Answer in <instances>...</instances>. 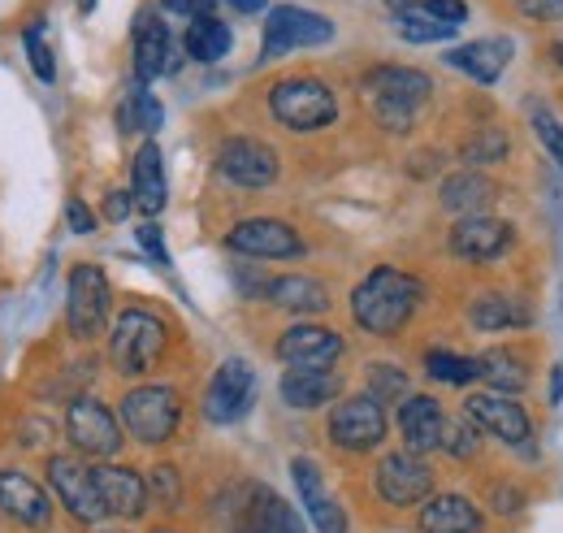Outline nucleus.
<instances>
[{
    "label": "nucleus",
    "mask_w": 563,
    "mask_h": 533,
    "mask_svg": "<svg viewBox=\"0 0 563 533\" xmlns=\"http://www.w3.org/2000/svg\"><path fill=\"white\" fill-rule=\"evenodd\" d=\"M421 295H424V286L412 273L390 269V265L373 269V273L352 291L355 326L364 334H373V338H390V334H399L412 322Z\"/></svg>",
    "instance_id": "1"
},
{
    "label": "nucleus",
    "mask_w": 563,
    "mask_h": 533,
    "mask_svg": "<svg viewBox=\"0 0 563 533\" xmlns=\"http://www.w3.org/2000/svg\"><path fill=\"white\" fill-rule=\"evenodd\" d=\"M269 113L286 131H325L339 118V100L321 78H282L269 91Z\"/></svg>",
    "instance_id": "2"
},
{
    "label": "nucleus",
    "mask_w": 563,
    "mask_h": 533,
    "mask_svg": "<svg viewBox=\"0 0 563 533\" xmlns=\"http://www.w3.org/2000/svg\"><path fill=\"white\" fill-rule=\"evenodd\" d=\"M165 351V322L147 308H122L109 330V360L122 378L147 373Z\"/></svg>",
    "instance_id": "3"
},
{
    "label": "nucleus",
    "mask_w": 563,
    "mask_h": 533,
    "mask_svg": "<svg viewBox=\"0 0 563 533\" xmlns=\"http://www.w3.org/2000/svg\"><path fill=\"white\" fill-rule=\"evenodd\" d=\"M183 421V403L174 387H135L126 400H122V425L131 429V438L143 447H161L174 438Z\"/></svg>",
    "instance_id": "4"
},
{
    "label": "nucleus",
    "mask_w": 563,
    "mask_h": 533,
    "mask_svg": "<svg viewBox=\"0 0 563 533\" xmlns=\"http://www.w3.org/2000/svg\"><path fill=\"white\" fill-rule=\"evenodd\" d=\"M217 174H221L230 187H239V192H265V187L278 183L282 165H278V152H274L269 143L239 134V139H225V143H221V152H217Z\"/></svg>",
    "instance_id": "5"
},
{
    "label": "nucleus",
    "mask_w": 563,
    "mask_h": 533,
    "mask_svg": "<svg viewBox=\"0 0 563 533\" xmlns=\"http://www.w3.org/2000/svg\"><path fill=\"white\" fill-rule=\"evenodd\" d=\"M225 248L243 261H299L303 239L278 217H247L225 235Z\"/></svg>",
    "instance_id": "6"
},
{
    "label": "nucleus",
    "mask_w": 563,
    "mask_h": 533,
    "mask_svg": "<svg viewBox=\"0 0 563 533\" xmlns=\"http://www.w3.org/2000/svg\"><path fill=\"white\" fill-rule=\"evenodd\" d=\"M109 278L100 265L70 269V295H66V317L74 338H96L109 326Z\"/></svg>",
    "instance_id": "7"
},
{
    "label": "nucleus",
    "mask_w": 563,
    "mask_h": 533,
    "mask_svg": "<svg viewBox=\"0 0 563 533\" xmlns=\"http://www.w3.org/2000/svg\"><path fill=\"white\" fill-rule=\"evenodd\" d=\"M386 407L373 400V395H352L330 412V443L343 447V452H373L382 447L386 438Z\"/></svg>",
    "instance_id": "8"
},
{
    "label": "nucleus",
    "mask_w": 563,
    "mask_h": 533,
    "mask_svg": "<svg viewBox=\"0 0 563 533\" xmlns=\"http://www.w3.org/2000/svg\"><path fill=\"white\" fill-rule=\"evenodd\" d=\"M325 40H334V22L312 13V9L278 4L265 18V57H282V53H295V48H317Z\"/></svg>",
    "instance_id": "9"
},
{
    "label": "nucleus",
    "mask_w": 563,
    "mask_h": 533,
    "mask_svg": "<svg viewBox=\"0 0 563 533\" xmlns=\"http://www.w3.org/2000/svg\"><path fill=\"white\" fill-rule=\"evenodd\" d=\"M464 416L482 434H494L507 447H529L533 443V421H529L525 403L516 400V395H498V391H490V395H468L464 400Z\"/></svg>",
    "instance_id": "10"
},
{
    "label": "nucleus",
    "mask_w": 563,
    "mask_h": 533,
    "mask_svg": "<svg viewBox=\"0 0 563 533\" xmlns=\"http://www.w3.org/2000/svg\"><path fill=\"white\" fill-rule=\"evenodd\" d=\"M256 403V373L247 360H225L212 373L209 391H205V416L212 425H234L252 412Z\"/></svg>",
    "instance_id": "11"
},
{
    "label": "nucleus",
    "mask_w": 563,
    "mask_h": 533,
    "mask_svg": "<svg viewBox=\"0 0 563 533\" xmlns=\"http://www.w3.org/2000/svg\"><path fill=\"white\" fill-rule=\"evenodd\" d=\"M48 481H53V494L66 503V512L74 521L96 525V521L109 516V508L100 499V486H96V468L78 465L70 456H53L48 460Z\"/></svg>",
    "instance_id": "12"
},
{
    "label": "nucleus",
    "mask_w": 563,
    "mask_h": 533,
    "mask_svg": "<svg viewBox=\"0 0 563 533\" xmlns=\"http://www.w3.org/2000/svg\"><path fill=\"white\" fill-rule=\"evenodd\" d=\"M373 486L390 508H417L433 494V472L412 452H390V456H382Z\"/></svg>",
    "instance_id": "13"
},
{
    "label": "nucleus",
    "mask_w": 563,
    "mask_h": 533,
    "mask_svg": "<svg viewBox=\"0 0 563 533\" xmlns=\"http://www.w3.org/2000/svg\"><path fill=\"white\" fill-rule=\"evenodd\" d=\"M66 438H70L82 456H118V447H122L118 416L100 400H91V395L70 403V412H66Z\"/></svg>",
    "instance_id": "14"
},
{
    "label": "nucleus",
    "mask_w": 563,
    "mask_h": 533,
    "mask_svg": "<svg viewBox=\"0 0 563 533\" xmlns=\"http://www.w3.org/2000/svg\"><path fill=\"white\" fill-rule=\"evenodd\" d=\"M511 221L490 217V213H473V217H460L451 226V252L460 261H473V265H490L498 261L507 248H511Z\"/></svg>",
    "instance_id": "15"
},
{
    "label": "nucleus",
    "mask_w": 563,
    "mask_h": 533,
    "mask_svg": "<svg viewBox=\"0 0 563 533\" xmlns=\"http://www.w3.org/2000/svg\"><path fill=\"white\" fill-rule=\"evenodd\" d=\"M274 351L286 369H334V360L343 356V338L325 326H290Z\"/></svg>",
    "instance_id": "16"
},
{
    "label": "nucleus",
    "mask_w": 563,
    "mask_h": 533,
    "mask_svg": "<svg viewBox=\"0 0 563 533\" xmlns=\"http://www.w3.org/2000/svg\"><path fill=\"white\" fill-rule=\"evenodd\" d=\"M174 66H178V48H174V35H169L165 18L143 9L135 18V78L152 83V78H161L165 69Z\"/></svg>",
    "instance_id": "17"
},
{
    "label": "nucleus",
    "mask_w": 563,
    "mask_h": 533,
    "mask_svg": "<svg viewBox=\"0 0 563 533\" xmlns=\"http://www.w3.org/2000/svg\"><path fill=\"white\" fill-rule=\"evenodd\" d=\"M399 434L412 456H429L446 438V412L433 395H408L399 403Z\"/></svg>",
    "instance_id": "18"
},
{
    "label": "nucleus",
    "mask_w": 563,
    "mask_h": 533,
    "mask_svg": "<svg viewBox=\"0 0 563 533\" xmlns=\"http://www.w3.org/2000/svg\"><path fill=\"white\" fill-rule=\"evenodd\" d=\"M290 477H295V490H299V503L303 512L312 516L317 533H347V516L339 508V499L325 490V477L312 460H290Z\"/></svg>",
    "instance_id": "19"
},
{
    "label": "nucleus",
    "mask_w": 563,
    "mask_h": 533,
    "mask_svg": "<svg viewBox=\"0 0 563 533\" xmlns=\"http://www.w3.org/2000/svg\"><path fill=\"white\" fill-rule=\"evenodd\" d=\"M417 530L421 533H486V512L468 499V494H429L421 503V516H417Z\"/></svg>",
    "instance_id": "20"
},
{
    "label": "nucleus",
    "mask_w": 563,
    "mask_h": 533,
    "mask_svg": "<svg viewBox=\"0 0 563 533\" xmlns=\"http://www.w3.org/2000/svg\"><path fill=\"white\" fill-rule=\"evenodd\" d=\"M96 486H100V499L109 508V516H122V521H140L147 512V481H143L135 468H118V465H96Z\"/></svg>",
    "instance_id": "21"
},
{
    "label": "nucleus",
    "mask_w": 563,
    "mask_h": 533,
    "mask_svg": "<svg viewBox=\"0 0 563 533\" xmlns=\"http://www.w3.org/2000/svg\"><path fill=\"white\" fill-rule=\"evenodd\" d=\"M0 512L13 516L18 525L48 530V521H53V499H48L26 472H0Z\"/></svg>",
    "instance_id": "22"
},
{
    "label": "nucleus",
    "mask_w": 563,
    "mask_h": 533,
    "mask_svg": "<svg viewBox=\"0 0 563 533\" xmlns=\"http://www.w3.org/2000/svg\"><path fill=\"white\" fill-rule=\"evenodd\" d=\"M239 533H303V525L282 494H274L269 486H252L239 512Z\"/></svg>",
    "instance_id": "23"
},
{
    "label": "nucleus",
    "mask_w": 563,
    "mask_h": 533,
    "mask_svg": "<svg viewBox=\"0 0 563 533\" xmlns=\"http://www.w3.org/2000/svg\"><path fill=\"white\" fill-rule=\"evenodd\" d=\"M131 200L143 217H156L169 192H165V156L156 148V139H147L140 152H135V165H131Z\"/></svg>",
    "instance_id": "24"
},
{
    "label": "nucleus",
    "mask_w": 563,
    "mask_h": 533,
    "mask_svg": "<svg viewBox=\"0 0 563 533\" xmlns=\"http://www.w3.org/2000/svg\"><path fill=\"white\" fill-rule=\"evenodd\" d=\"M286 407H299V412H312V407H325L343 391L339 373L334 369H286L278 382Z\"/></svg>",
    "instance_id": "25"
},
{
    "label": "nucleus",
    "mask_w": 563,
    "mask_h": 533,
    "mask_svg": "<svg viewBox=\"0 0 563 533\" xmlns=\"http://www.w3.org/2000/svg\"><path fill=\"white\" fill-rule=\"evenodd\" d=\"M364 96H390V100H404V105L421 109L433 96V83L417 66H377L364 74Z\"/></svg>",
    "instance_id": "26"
},
{
    "label": "nucleus",
    "mask_w": 563,
    "mask_h": 533,
    "mask_svg": "<svg viewBox=\"0 0 563 533\" xmlns=\"http://www.w3.org/2000/svg\"><path fill=\"white\" fill-rule=\"evenodd\" d=\"M446 62L455 69H464L473 83L482 87H494L498 74L511 66V44L507 40H473V44H460L446 53Z\"/></svg>",
    "instance_id": "27"
},
{
    "label": "nucleus",
    "mask_w": 563,
    "mask_h": 533,
    "mask_svg": "<svg viewBox=\"0 0 563 533\" xmlns=\"http://www.w3.org/2000/svg\"><path fill=\"white\" fill-rule=\"evenodd\" d=\"M438 200H442L446 213H455V217H473V213H486L498 200V187H494L486 174H477V170H460V174L442 178Z\"/></svg>",
    "instance_id": "28"
},
{
    "label": "nucleus",
    "mask_w": 563,
    "mask_h": 533,
    "mask_svg": "<svg viewBox=\"0 0 563 533\" xmlns=\"http://www.w3.org/2000/svg\"><path fill=\"white\" fill-rule=\"evenodd\" d=\"M265 300L278 304L282 313H325V308H330V291H325V282H317V278H308V273L274 278Z\"/></svg>",
    "instance_id": "29"
},
{
    "label": "nucleus",
    "mask_w": 563,
    "mask_h": 533,
    "mask_svg": "<svg viewBox=\"0 0 563 533\" xmlns=\"http://www.w3.org/2000/svg\"><path fill=\"white\" fill-rule=\"evenodd\" d=\"M187 57L191 62H205V66H212V62H221L225 53H230V44H234V35H230V26L221 22V18H212V13H205V18H196L191 26H187Z\"/></svg>",
    "instance_id": "30"
},
{
    "label": "nucleus",
    "mask_w": 563,
    "mask_h": 533,
    "mask_svg": "<svg viewBox=\"0 0 563 533\" xmlns=\"http://www.w3.org/2000/svg\"><path fill=\"white\" fill-rule=\"evenodd\" d=\"M468 322L477 330H520L529 322V313L511 300V295H498V291H486L468 304Z\"/></svg>",
    "instance_id": "31"
},
{
    "label": "nucleus",
    "mask_w": 563,
    "mask_h": 533,
    "mask_svg": "<svg viewBox=\"0 0 563 533\" xmlns=\"http://www.w3.org/2000/svg\"><path fill=\"white\" fill-rule=\"evenodd\" d=\"M477 378L486 387H494L498 395H520L529 387V369L511 351H486V356H477Z\"/></svg>",
    "instance_id": "32"
},
{
    "label": "nucleus",
    "mask_w": 563,
    "mask_h": 533,
    "mask_svg": "<svg viewBox=\"0 0 563 533\" xmlns=\"http://www.w3.org/2000/svg\"><path fill=\"white\" fill-rule=\"evenodd\" d=\"M395 9V18H424V22H442V26H460L468 18L464 0H386Z\"/></svg>",
    "instance_id": "33"
},
{
    "label": "nucleus",
    "mask_w": 563,
    "mask_h": 533,
    "mask_svg": "<svg viewBox=\"0 0 563 533\" xmlns=\"http://www.w3.org/2000/svg\"><path fill=\"white\" fill-rule=\"evenodd\" d=\"M424 373L433 382H446V387H468V382H477V360L473 356H455V351H429L424 356Z\"/></svg>",
    "instance_id": "34"
},
{
    "label": "nucleus",
    "mask_w": 563,
    "mask_h": 533,
    "mask_svg": "<svg viewBox=\"0 0 563 533\" xmlns=\"http://www.w3.org/2000/svg\"><path fill=\"white\" fill-rule=\"evenodd\" d=\"M507 152H511V139H507V131H498V127H482V131H473L464 139V161L468 165H494Z\"/></svg>",
    "instance_id": "35"
},
{
    "label": "nucleus",
    "mask_w": 563,
    "mask_h": 533,
    "mask_svg": "<svg viewBox=\"0 0 563 533\" xmlns=\"http://www.w3.org/2000/svg\"><path fill=\"white\" fill-rule=\"evenodd\" d=\"M373 105V118L377 127L390 134H408L417 127V105H404V100H390V96H368Z\"/></svg>",
    "instance_id": "36"
},
{
    "label": "nucleus",
    "mask_w": 563,
    "mask_h": 533,
    "mask_svg": "<svg viewBox=\"0 0 563 533\" xmlns=\"http://www.w3.org/2000/svg\"><path fill=\"white\" fill-rule=\"evenodd\" d=\"M22 44H26V62L35 69V78H40V83H53V78H57V62H53V48H48L44 26H40V22L26 26V31H22Z\"/></svg>",
    "instance_id": "37"
},
{
    "label": "nucleus",
    "mask_w": 563,
    "mask_h": 533,
    "mask_svg": "<svg viewBox=\"0 0 563 533\" xmlns=\"http://www.w3.org/2000/svg\"><path fill=\"white\" fill-rule=\"evenodd\" d=\"M477 447H482V429H477L468 416L446 421V438H442V452H446V456L468 460V456H477Z\"/></svg>",
    "instance_id": "38"
},
{
    "label": "nucleus",
    "mask_w": 563,
    "mask_h": 533,
    "mask_svg": "<svg viewBox=\"0 0 563 533\" xmlns=\"http://www.w3.org/2000/svg\"><path fill=\"white\" fill-rule=\"evenodd\" d=\"M368 395L382 400H408V373L404 369H390V365H373L368 369Z\"/></svg>",
    "instance_id": "39"
},
{
    "label": "nucleus",
    "mask_w": 563,
    "mask_h": 533,
    "mask_svg": "<svg viewBox=\"0 0 563 533\" xmlns=\"http://www.w3.org/2000/svg\"><path fill=\"white\" fill-rule=\"evenodd\" d=\"M147 494H152L156 503H165V508H178V499H183V477H178V468L174 465L152 468V477H147Z\"/></svg>",
    "instance_id": "40"
},
{
    "label": "nucleus",
    "mask_w": 563,
    "mask_h": 533,
    "mask_svg": "<svg viewBox=\"0 0 563 533\" xmlns=\"http://www.w3.org/2000/svg\"><path fill=\"white\" fill-rule=\"evenodd\" d=\"M395 31L412 44H438V40H451L455 26H442V22H424V18H395Z\"/></svg>",
    "instance_id": "41"
},
{
    "label": "nucleus",
    "mask_w": 563,
    "mask_h": 533,
    "mask_svg": "<svg viewBox=\"0 0 563 533\" xmlns=\"http://www.w3.org/2000/svg\"><path fill=\"white\" fill-rule=\"evenodd\" d=\"M533 134L542 139V152L563 170V127L551 113H533Z\"/></svg>",
    "instance_id": "42"
},
{
    "label": "nucleus",
    "mask_w": 563,
    "mask_h": 533,
    "mask_svg": "<svg viewBox=\"0 0 563 533\" xmlns=\"http://www.w3.org/2000/svg\"><path fill=\"white\" fill-rule=\"evenodd\" d=\"M516 9L529 22H560L563 18V0H516Z\"/></svg>",
    "instance_id": "43"
},
{
    "label": "nucleus",
    "mask_w": 563,
    "mask_h": 533,
    "mask_svg": "<svg viewBox=\"0 0 563 533\" xmlns=\"http://www.w3.org/2000/svg\"><path fill=\"white\" fill-rule=\"evenodd\" d=\"M140 248L152 257V261H161V265H169V248H165V239H161V230L156 226H140Z\"/></svg>",
    "instance_id": "44"
},
{
    "label": "nucleus",
    "mask_w": 563,
    "mask_h": 533,
    "mask_svg": "<svg viewBox=\"0 0 563 533\" xmlns=\"http://www.w3.org/2000/svg\"><path fill=\"white\" fill-rule=\"evenodd\" d=\"M66 217H70V230L74 235H91L96 230V213L87 208L82 200H70L66 204Z\"/></svg>",
    "instance_id": "45"
},
{
    "label": "nucleus",
    "mask_w": 563,
    "mask_h": 533,
    "mask_svg": "<svg viewBox=\"0 0 563 533\" xmlns=\"http://www.w3.org/2000/svg\"><path fill=\"white\" fill-rule=\"evenodd\" d=\"M161 4H165L169 13H183V18H191V22H196V18H205V13L212 9V0H161Z\"/></svg>",
    "instance_id": "46"
},
{
    "label": "nucleus",
    "mask_w": 563,
    "mask_h": 533,
    "mask_svg": "<svg viewBox=\"0 0 563 533\" xmlns=\"http://www.w3.org/2000/svg\"><path fill=\"white\" fill-rule=\"evenodd\" d=\"M131 196H126V192H109V200H104V217H109V221H122V217H126V213H131Z\"/></svg>",
    "instance_id": "47"
},
{
    "label": "nucleus",
    "mask_w": 563,
    "mask_h": 533,
    "mask_svg": "<svg viewBox=\"0 0 563 533\" xmlns=\"http://www.w3.org/2000/svg\"><path fill=\"white\" fill-rule=\"evenodd\" d=\"M494 512H520V490L516 486H498V499H494Z\"/></svg>",
    "instance_id": "48"
},
{
    "label": "nucleus",
    "mask_w": 563,
    "mask_h": 533,
    "mask_svg": "<svg viewBox=\"0 0 563 533\" xmlns=\"http://www.w3.org/2000/svg\"><path fill=\"white\" fill-rule=\"evenodd\" d=\"M547 387H551V395H547V400L563 403V369H551V382H547Z\"/></svg>",
    "instance_id": "49"
},
{
    "label": "nucleus",
    "mask_w": 563,
    "mask_h": 533,
    "mask_svg": "<svg viewBox=\"0 0 563 533\" xmlns=\"http://www.w3.org/2000/svg\"><path fill=\"white\" fill-rule=\"evenodd\" d=\"M225 4H230V9H239V13H261L269 0H225Z\"/></svg>",
    "instance_id": "50"
},
{
    "label": "nucleus",
    "mask_w": 563,
    "mask_h": 533,
    "mask_svg": "<svg viewBox=\"0 0 563 533\" xmlns=\"http://www.w3.org/2000/svg\"><path fill=\"white\" fill-rule=\"evenodd\" d=\"M551 57H555V66L563 69V40H560V44H555V48H551Z\"/></svg>",
    "instance_id": "51"
},
{
    "label": "nucleus",
    "mask_w": 563,
    "mask_h": 533,
    "mask_svg": "<svg viewBox=\"0 0 563 533\" xmlns=\"http://www.w3.org/2000/svg\"><path fill=\"white\" fill-rule=\"evenodd\" d=\"M78 4H82V9H91V4H96V0H78Z\"/></svg>",
    "instance_id": "52"
}]
</instances>
